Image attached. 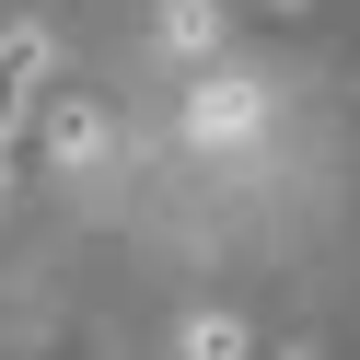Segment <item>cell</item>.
Instances as JSON below:
<instances>
[{
    "label": "cell",
    "mask_w": 360,
    "mask_h": 360,
    "mask_svg": "<svg viewBox=\"0 0 360 360\" xmlns=\"http://www.w3.org/2000/svg\"><path fill=\"white\" fill-rule=\"evenodd\" d=\"M105 140H117V128H105L94 94H58L47 105V163H105Z\"/></svg>",
    "instance_id": "cell-2"
},
{
    "label": "cell",
    "mask_w": 360,
    "mask_h": 360,
    "mask_svg": "<svg viewBox=\"0 0 360 360\" xmlns=\"http://www.w3.org/2000/svg\"><path fill=\"white\" fill-rule=\"evenodd\" d=\"M210 35H221V0H163V47H210Z\"/></svg>",
    "instance_id": "cell-4"
},
{
    "label": "cell",
    "mask_w": 360,
    "mask_h": 360,
    "mask_svg": "<svg viewBox=\"0 0 360 360\" xmlns=\"http://www.w3.org/2000/svg\"><path fill=\"white\" fill-rule=\"evenodd\" d=\"M256 82H198V105H186V128H198V140H244V128H256Z\"/></svg>",
    "instance_id": "cell-3"
},
{
    "label": "cell",
    "mask_w": 360,
    "mask_h": 360,
    "mask_svg": "<svg viewBox=\"0 0 360 360\" xmlns=\"http://www.w3.org/2000/svg\"><path fill=\"white\" fill-rule=\"evenodd\" d=\"M35 94H47V35H35V24H12V35H0V140L35 117Z\"/></svg>",
    "instance_id": "cell-1"
},
{
    "label": "cell",
    "mask_w": 360,
    "mask_h": 360,
    "mask_svg": "<svg viewBox=\"0 0 360 360\" xmlns=\"http://www.w3.org/2000/svg\"><path fill=\"white\" fill-rule=\"evenodd\" d=\"M186 360H244V326H233V314H198V326H186Z\"/></svg>",
    "instance_id": "cell-5"
}]
</instances>
